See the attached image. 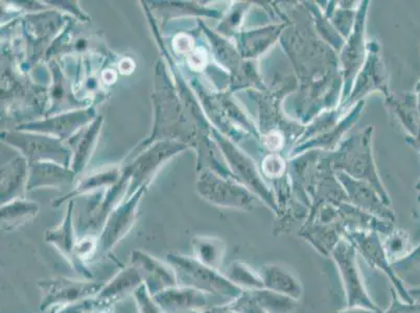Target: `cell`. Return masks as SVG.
<instances>
[{
    "mask_svg": "<svg viewBox=\"0 0 420 313\" xmlns=\"http://www.w3.org/2000/svg\"><path fill=\"white\" fill-rule=\"evenodd\" d=\"M42 292L40 309L42 311L52 308H62L83 300L95 297L102 285L91 280H74L57 278L38 283Z\"/></svg>",
    "mask_w": 420,
    "mask_h": 313,
    "instance_id": "obj_1",
    "label": "cell"
},
{
    "mask_svg": "<svg viewBox=\"0 0 420 313\" xmlns=\"http://www.w3.org/2000/svg\"><path fill=\"white\" fill-rule=\"evenodd\" d=\"M131 264L135 265L142 272L145 285L151 296L178 286L176 273L172 266L152 257L147 253L134 251Z\"/></svg>",
    "mask_w": 420,
    "mask_h": 313,
    "instance_id": "obj_2",
    "label": "cell"
},
{
    "mask_svg": "<svg viewBox=\"0 0 420 313\" xmlns=\"http://www.w3.org/2000/svg\"><path fill=\"white\" fill-rule=\"evenodd\" d=\"M145 284L142 272L133 264L119 271L106 285L102 287L95 296L101 303L111 306L114 303L125 299Z\"/></svg>",
    "mask_w": 420,
    "mask_h": 313,
    "instance_id": "obj_3",
    "label": "cell"
},
{
    "mask_svg": "<svg viewBox=\"0 0 420 313\" xmlns=\"http://www.w3.org/2000/svg\"><path fill=\"white\" fill-rule=\"evenodd\" d=\"M152 298L162 313H194L204 304L199 290L182 286L160 291Z\"/></svg>",
    "mask_w": 420,
    "mask_h": 313,
    "instance_id": "obj_4",
    "label": "cell"
},
{
    "mask_svg": "<svg viewBox=\"0 0 420 313\" xmlns=\"http://www.w3.org/2000/svg\"><path fill=\"white\" fill-rule=\"evenodd\" d=\"M134 297L139 313H162V311L154 302L151 293L145 284L134 292Z\"/></svg>",
    "mask_w": 420,
    "mask_h": 313,
    "instance_id": "obj_5",
    "label": "cell"
},
{
    "mask_svg": "<svg viewBox=\"0 0 420 313\" xmlns=\"http://www.w3.org/2000/svg\"><path fill=\"white\" fill-rule=\"evenodd\" d=\"M96 251V243L93 239L85 238L83 240L76 241L74 247V255L78 262L82 264L94 257V253Z\"/></svg>",
    "mask_w": 420,
    "mask_h": 313,
    "instance_id": "obj_6",
    "label": "cell"
},
{
    "mask_svg": "<svg viewBox=\"0 0 420 313\" xmlns=\"http://www.w3.org/2000/svg\"><path fill=\"white\" fill-rule=\"evenodd\" d=\"M285 162L278 155H270L264 162V171L268 177H279L285 171Z\"/></svg>",
    "mask_w": 420,
    "mask_h": 313,
    "instance_id": "obj_7",
    "label": "cell"
},
{
    "mask_svg": "<svg viewBox=\"0 0 420 313\" xmlns=\"http://www.w3.org/2000/svg\"><path fill=\"white\" fill-rule=\"evenodd\" d=\"M264 142L268 148L278 149L282 147L284 140H283V137L280 136L278 133H271L265 137Z\"/></svg>",
    "mask_w": 420,
    "mask_h": 313,
    "instance_id": "obj_8",
    "label": "cell"
},
{
    "mask_svg": "<svg viewBox=\"0 0 420 313\" xmlns=\"http://www.w3.org/2000/svg\"><path fill=\"white\" fill-rule=\"evenodd\" d=\"M110 307L111 306H107L99 301H97V304L93 308H91L89 311H87L86 313H109Z\"/></svg>",
    "mask_w": 420,
    "mask_h": 313,
    "instance_id": "obj_9",
    "label": "cell"
}]
</instances>
